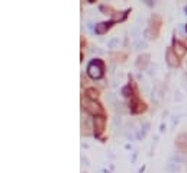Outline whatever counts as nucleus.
Wrapping results in <instances>:
<instances>
[{"instance_id": "nucleus-1", "label": "nucleus", "mask_w": 187, "mask_h": 173, "mask_svg": "<svg viewBox=\"0 0 187 173\" xmlns=\"http://www.w3.org/2000/svg\"><path fill=\"white\" fill-rule=\"evenodd\" d=\"M87 73L91 79H100L103 76V63L100 60H94L91 61L87 67Z\"/></svg>"}, {"instance_id": "nucleus-2", "label": "nucleus", "mask_w": 187, "mask_h": 173, "mask_svg": "<svg viewBox=\"0 0 187 173\" xmlns=\"http://www.w3.org/2000/svg\"><path fill=\"white\" fill-rule=\"evenodd\" d=\"M105 125H106V118L105 116H96L94 118V132H96V135H99L100 132L105 130Z\"/></svg>"}, {"instance_id": "nucleus-3", "label": "nucleus", "mask_w": 187, "mask_h": 173, "mask_svg": "<svg viewBox=\"0 0 187 173\" xmlns=\"http://www.w3.org/2000/svg\"><path fill=\"white\" fill-rule=\"evenodd\" d=\"M167 63L170 64L171 67H176V66H179V57L174 54V49H167Z\"/></svg>"}, {"instance_id": "nucleus-4", "label": "nucleus", "mask_w": 187, "mask_h": 173, "mask_svg": "<svg viewBox=\"0 0 187 173\" xmlns=\"http://www.w3.org/2000/svg\"><path fill=\"white\" fill-rule=\"evenodd\" d=\"M86 109L89 111L90 114H93V115L102 114V108H100V105L96 103V102H86Z\"/></svg>"}, {"instance_id": "nucleus-5", "label": "nucleus", "mask_w": 187, "mask_h": 173, "mask_svg": "<svg viewBox=\"0 0 187 173\" xmlns=\"http://www.w3.org/2000/svg\"><path fill=\"white\" fill-rule=\"evenodd\" d=\"M174 51H176V55H177V57H181V55L186 54L187 47L186 45H183V44L179 42V41H174Z\"/></svg>"}, {"instance_id": "nucleus-6", "label": "nucleus", "mask_w": 187, "mask_h": 173, "mask_svg": "<svg viewBox=\"0 0 187 173\" xmlns=\"http://www.w3.org/2000/svg\"><path fill=\"white\" fill-rule=\"evenodd\" d=\"M110 25H112V22H102V24L96 25V32H97V33H103L106 29H109V28H110Z\"/></svg>"}, {"instance_id": "nucleus-7", "label": "nucleus", "mask_w": 187, "mask_h": 173, "mask_svg": "<svg viewBox=\"0 0 187 173\" xmlns=\"http://www.w3.org/2000/svg\"><path fill=\"white\" fill-rule=\"evenodd\" d=\"M177 144L180 147H187V134H181L177 138Z\"/></svg>"}, {"instance_id": "nucleus-8", "label": "nucleus", "mask_w": 187, "mask_h": 173, "mask_svg": "<svg viewBox=\"0 0 187 173\" xmlns=\"http://www.w3.org/2000/svg\"><path fill=\"white\" fill-rule=\"evenodd\" d=\"M180 169V166L177 165V163H174V162H171V163H168V165L165 166V170H167V172H177V170H179Z\"/></svg>"}, {"instance_id": "nucleus-9", "label": "nucleus", "mask_w": 187, "mask_h": 173, "mask_svg": "<svg viewBox=\"0 0 187 173\" xmlns=\"http://www.w3.org/2000/svg\"><path fill=\"white\" fill-rule=\"evenodd\" d=\"M118 45H119V38H118V36L110 38L109 42H107V47H109V48H118Z\"/></svg>"}, {"instance_id": "nucleus-10", "label": "nucleus", "mask_w": 187, "mask_h": 173, "mask_svg": "<svg viewBox=\"0 0 187 173\" xmlns=\"http://www.w3.org/2000/svg\"><path fill=\"white\" fill-rule=\"evenodd\" d=\"M86 93H87V96H89L90 99H93V100L99 98V92L96 90V89H87V92H86Z\"/></svg>"}, {"instance_id": "nucleus-11", "label": "nucleus", "mask_w": 187, "mask_h": 173, "mask_svg": "<svg viewBox=\"0 0 187 173\" xmlns=\"http://www.w3.org/2000/svg\"><path fill=\"white\" fill-rule=\"evenodd\" d=\"M148 58H149V55H146V54H145V55H141V57L138 58V63H136V64H138L139 68H141V66L144 67L146 63H148Z\"/></svg>"}, {"instance_id": "nucleus-12", "label": "nucleus", "mask_w": 187, "mask_h": 173, "mask_svg": "<svg viewBox=\"0 0 187 173\" xmlns=\"http://www.w3.org/2000/svg\"><path fill=\"white\" fill-rule=\"evenodd\" d=\"M146 41H135V48L136 49H144L146 48Z\"/></svg>"}, {"instance_id": "nucleus-13", "label": "nucleus", "mask_w": 187, "mask_h": 173, "mask_svg": "<svg viewBox=\"0 0 187 173\" xmlns=\"http://www.w3.org/2000/svg\"><path fill=\"white\" fill-rule=\"evenodd\" d=\"M171 160H174L177 165H180V163H183L186 159H184V157H181V156H179V154H174V156L171 157Z\"/></svg>"}, {"instance_id": "nucleus-14", "label": "nucleus", "mask_w": 187, "mask_h": 173, "mask_svg": "<svg viewBox=\"0 0 187 173\" xmlns=\"http://www.w3.org/2000/svg\"><path fill=\"white\" fill-rule=\"evenodd\" d=\"M148 128H149V124L145 122L144 124V128H142V135H145V132L148 131Z\"/></svg>"}, {"instance_id": "nucleus-15", "label": "nucleus", "mask_w": 187, "mask_h": 173, "mask_svg": "<svg viewBox=\"0 0 187 173\" xmlns=\"http://www.w3.org/2000/svg\"><path fill=\"white\" fill-rule=\"evenodd\" d=\"M128 93H129V87H125V89H123V95L128 96Z\"/></svg>"}, {"instance_id": "nucleus-16", "label": "nucleus", "mask_w": 187, "mask_h": 173, "mask_svg": "<svg viewBox=\"0 0 187 173\" xmlns=\"http://www.w3.org/2000/svg\"><path fill=\"white\" fill-rule=\"evenodd\" d=\"M184 12H186V13H187V8H184Z\"/></svg>"}, {"instance_id": "nucleus-17", "label": "nucleus", "mask_w": 187, "mask_h": 173, "mask_svg": "<svg viewBox=\"0 0 187 173\" xmlns=\"http://www.w3.org/2000/svg\"><path fill=\"white\" fill-rule=\"evenodd\" d=\"M186 33H187V26H186Z\"/></svg>"}, {"instance_id": "nucleus-18", "label": "nucleus", "mask_w": 187, "mask_h": 173, "mask_svg": "<svg viewBox=\"0 0 187 173\" xmlns=\"http://www.w3.org/2000/svg\"><path fill=\"white\" fill-rule=\"evenodd\" d=\"M186 67H187V63H186Z\"/></svg>"}]
</instances>
